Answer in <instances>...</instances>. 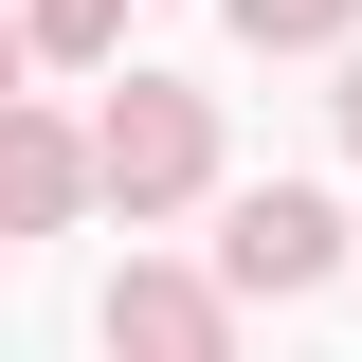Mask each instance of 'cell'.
Here are the masks:
<instances>
[{
    "mask_svg": "<svg viewBox=\"0 0 362 362\" xmlns=\"http://www.w3.org/2000/svg\"><path fill=\"white\" fill-rule=\"evenodd\" d=\"M344 145H362V73H344Z\"/></svg>",
    "mask_w": 362,
    "mask_h": 362,
    "instance_id": "obj_8",
    "label": "cell"
},
{
    "mask_svg": "<svg viewBox=\"0 0 362 362\" xmlns=\"http://www.w3.org/2000/svg\"><path fill=\"white\" fill-rule=\"evenodd\" d=\"M109 362H218V308H199L181 272H127V290H109Z\"/></svg>",
    "mask_w": 362,
    "mask_h": 362,
    "instance_id": "obj_3",
    "label": "cell"
},
{
    "mask_svg": "<svg viewBox=\"0 0 362 362\" xmlns=\"http://www.w3.org/2000/svg\"><path fill=\"white\" fill-rule=\"evenodd\" d=\"M344 0H235V37H326Z\"/></svg>",
    "mask_w": 362,
    "mask_h": 362,
    "instance_id": "obj_6",
    "label": "cell"
},
{
    "mask_svg": "<svg viewBox=\"0 0 362 362\" xmlns=\"http://www.w3.org/2000/svg\"><path fill=\"white\" fill-rule=\"evenodd\" d=\"M0 109H18V18H0Z\"/></svg>",
    "mask_w": 362,
    "mask_h": 362,
    "instance_id": "obj_7",
    "label": "cell"
},
{
    "mask_svg": "<svg viewBox=\"0 0 362 362\" xmlns=\"http://www.w3.org/2000/svg\"><path fill=\"white\" fill-rule=\"evenodd\" d=\"M73 127H37V109H0V218H18V235H37V218H73Z\"/></svg>",
    "mask_w": 362,
    "mask_h": 362,
    "instance_id": "obj_4",
    "label": "cell"
},
{
    "mask_svg": "<svg viewBox=\"0 0 362 362\" xmlns=\"http://www.w3.org/2000/svg\"><path fill=\"white\" fill-rule=\"evenodd\" d=\"M90 163L127 181V199H181V181L218 163V127H199V90H127V109H109V145H90Z\"/></svg>",
    "mask_w": 362,
    "mask_h": 362,
    "instance_id": "obj_2",
    "label": "cell"
},
{
    "mask_svg": "<svg viewBox=\"0 0 362 362\" xmlns=\"http://www.w3.org/2000/svg\"><path fill=\"white\" fill-rule=\"evenodd\" d=\"M326 254H344V218H326L308 181H272V199H235V235H218V272H235V290H308Z\"/></svg>",
    "mask_w": 362,
    "mask_h": 362,
    "instance_id": "obj_1",
    "label": "cell"
},
{
    "mask_svg": "<svg viewBox=\"0 0 362 362\" xmlns=\"http://www.w3.org/2000/svg\"><path fill=\"white\" fill-rule=\"evenodd\" d=\"M109 37H127V0H37V37H18V54H109Z\"/></svg>",
    "mask_w": 362,
    "mask_h": 362,
    "instance_id": "obj_5",
    "label": "cell"
}]
</instances>
